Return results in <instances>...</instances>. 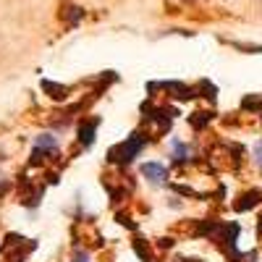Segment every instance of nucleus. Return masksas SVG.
Wrapping results in <instances>:
<instances>
[{"label":"nucleus","mask_w":262,"mask_h":262,"mask_svg":"<svg viewBox=\"0 0 262 262\" xmlns=\"http://www.w3.org/2000/svg\"><path fill=\"white\" fill-rule=\"evenodd\" d=\"M254 155H257V163H259V168H262V142L257 144V149H254Z\"/></svg>","instance_id":"5"},{"label":"nucleus","mask_w":262,"mask_h":262,"mask_svg":"<svg viewBox=\"0 0 262 262\" xmlns=\"http://www.w3.org/2000/svg\"><path fill=\"white\" fill-rule=\"evenodd\" d=\"M142 173L149 179V181H165V165H160V163H147V165H142Z\"/></svg>","instance_id":"2"},{"label":"nucleus","mask_w":262,"mask_h":262,"mask_svg":"<svg viewBox=\"0 0 262 262\" xmlns=\"http://www.w3.org/2000/svg\"><path fill=\"white\" fill-rule=\"evenodd\" d=\"M79 137H81L84 144H90V142H92V126H81V128H79Z\"/></svg>","instance_id":"4"},{"label":"nucleus","mask_w":262,"mask_h":262,"mask_svg":"<svg viewBox=\"0 0 262 262\" xmlns=\"http://www.w3.org/2000/svg\"><path fill=\"white\" fill-rule=\"evenodd\" d=\"M76 262H86V257H84V254H79V257H76Z\"/></svg>","instance_id":"6"},{"label":"nucleus","mask_w":262,"mask_h":262,"mask_svg":"<svg viewBox=\"0 0 262 262\" xmlns=\"http://www.w3.org/2000/svg\"><path fill=\"white\" fill-rule=\"evenodd\" d=\"M142 149V139H137V134L131 137L126 144H121V147H116L111 155H113V160H121V163H126V160H131V158H137V152Z\"/></svg>","instance_id":"1"},{"label":"nucleus","mask_w":262,"mask_h":262,"mask_svg":"<svg viewBox=\"0 0 262 262\" xmlns=\"http://www.w3.org/2000/svg\"><path fill=\"white\" fill-rule=\"evenodd\" d=\"M257 196H259V191H249V194H244V196H242L244 202H238L236 207H238V210H249V207L257 202Z\"/></svg>","instance_id":"3"}]
</instances>
